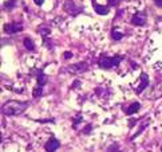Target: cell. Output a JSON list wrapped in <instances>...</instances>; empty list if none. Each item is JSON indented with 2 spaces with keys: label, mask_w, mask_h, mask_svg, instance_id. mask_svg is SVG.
<instances>
[{
  "label": "cell",
  "mask_w": 162,
  "mask_h": 152,
  "mask_svg": "<svg viewBox=\"0 0 162 152\" xmlns=\"http://www.w3.org/2000/svg\"><path fill=\"white\" fill-rule=\"evenodd\" d=\"M28 105L30 104L26 102V101H16V100L7 101L4 105L2 106V113L8 117L19 116V114H22L28 108Z\"/></svg>",
  "instance_id": "obj_1"
},
{
  "label": "cell",
  "mask_w": 162,
  "mask_h": 152,
  "mask_svg": "<svg viewBox=\"0 0 162 152\" xmlns=\"http://www.w3.org/2000/svg\"><path fill=\"white\" fill-rule=\"evenodd\" d=\"M125 59L123 55H114V57H109V55H102L98 58V66L100 69H106V70H110V69H114V67L119 66L121 62Z\"/></svg>",
  "instance_id": "obj_2"
},
{
  "label": "cell",
  "mask_w": 162,
  "mask_h": 152,
  "mask_svg": "<svg viewBox=\"0 0 162 152\" xmlns=\"http://www.w3.org/2000/svg\"><path fill=\"white\" fill-rule=\"evenodd\" d=\"M131 23H133L134 26H139L142 27L147 23V15L145 11H138L136 12L133 16H131Z\"/></svg>",
  "instance_id": "obj_3"
},
{
  "label": "cell",
  "mask_w": 162,
  "mask_h": 152,
  "mask_svg": "<svg viewBox=\"0 0 162 152\" xmlns=\"http://www.w3.org/2000/svg\"><path fill=\"white\" fill-rule=\"evenodd\" d=\"M63 8H65V11L67 13H70V15H78L83 11L82 7H78L75 4V2H72V0H66L65 4H63Z\"/></svg>",
  "instance_id": "obj_4"
},
{
  "label": "cell",
  "mask_w": 162,
  "mask_h": 152,
  "mask_svg": "<svg viewBox=\"0 0 162 152\" xmlns=\"http://www.w3.org/2000/svg\"><path fill=\"white\" fill-rule=\"evenodd\" d=\"M23 30V23L20 22H13V23H7L4 26V32L11 35V34H18Z\"/></svg>",
  "instance_id": "obj_5"
},
{
  "label": "cell",
  "mask_w": 162,
  "mask_h": 152,
  "mask_svg": "<svg viewBox=\"0 0 162 152\" xmlns=\"http://www.w3.org/2000/svg\"><path fill=\"white\" fill-rule=\"evenodd\" d=\"M59 148H60V141L58 139H55V137H51V139L44 144V150L47 152H55V151H58Z\"/></svg>",
  "instance_id": "obj_6"
},
{
  "label": "cell",
  "mask_w": 162,
  "mask_h": 152,
  "mask_svg": "<svg viewBox=\"0 0 162 152\" xmlns=\"http://www.w3.org/2000/svg\"><path fill=\"white\" fill-rule=\"evenodd\" d=\"M67 70H69L70 73H83V72H86V70H89V65H87L86 62H78V63H75V65L69 66Z\"/></svg>",
  "instance_id": "obj_7"
},
{
  "label": "cell",
  "mask_w": 162,
  "mask_h": 152,
  "mask_svg": "<svg viewBox=\"0 0 162 152\" xmlns=\"http://www.w3.org/2000/svg\"><path fill=\"white\" fill-rule=\"evenodd\" d=\"M147 86H149V76H147L146 73H141V83L138 85V87L136 89V93L141 94Z\"/></svg>",
  "instance_id": "obj_8"
},
{
  "label": "cell",
  "mask_w": 162,
  "mask_h": 152,
  "mask_svg": "<svg viewBox=\"0 0 162 152\" xmlns=\"http://www.w3.org/2000/svg\"><path fill=\"white\" fill-rule=\"evenodd\" d=\"M146 97L149 100H157V98H160V97H162V83L161 85L154 86L153 89H151V92L147 94Z\"/></svg>",
  "instance_id": "obj_9"
},
{
  "label": "cell",
  "mask_w": 162,
  "mask_h": 152,
  "mask_svg": "<svg viewBox=\"0 0 162 152\" xmlns=\"http://www.w3.org/2000/svg\"><path fill=\"white\" fill-rule=\"evenodd\" d=\"M141 109V104L138 102V101H134V102H131L129 106L125 109V113L127 114V116H131V114H136L138 113V110Z\"/></svg>",
  "instance_id": "obj_10"
},
{
  "label": "cell",
  "mask_w": 162,
  "mask_h": 152,
  "mask_svg": "<svg viewBox=\"0 0 162 152\" xmlns=\"http://www.w3.org/2000/svg\"><path fill=\"white\" fill-rule=\"evenodd\" d=\"M93 7H94V9H95V12L98 15H107V13L110 12L109 6H100V4H98V3L93 2Z\"/></svg>",
  "instance_id": "obj_11"
},
{
  "label": "cell",
  "mask_w": 162,
  "mask_h": 152,
  "mask_svg": "<svg viewBox=\"0 0 162 152\" xmlns=\"http://www.w3.org/2000/svg\"><path fill=\"white\" fill-rule=\"evenodd\" d=\"M36 81H38L39 86H44L47 82H48V77L46 76L42 70H38V76H36Z\"/></svg>",
  "instance_id": "obj_12"
},
{
  "label": "cell",
  "mask_w": 162,
  "mask_h": 152,
  "mask_svg": "<svg viewBox=\"0 0 162 152\" xmlns=\"http://www.w3.org/2000/svg\"><path fill=\"white\" fill-rule=\"evenodd\" d=\"M23 45H24V47L28 51H35V42L31 39V38H24V40H23Z\"/></svg>",
  "instance_id": "obj_13"
},
{
  "label": "cell",
  "mask_w": 162,
  "mask_h": 152,
  "mask_svg": "<svg viewBox=\"0 0 162 152\" xmlns=\"http://www.w3.org/2000/svg\"><path fill=\"white\" fill-rule=\"evenodd\" d=\"M38 31L40 32V35L43 36V39L46 40V39H47V36H48V35H50V32H51V30H50L48 27H46V26H42V27H39Z\"/></svg>",
  "instance_id": "obj_14"
},
{
  "label": "cell",
  "mask_w": 162,
  "mask_h": 152,
  "mask_svg": "<svg viewBox=\"0 0 162 152\" xmlns=\"http://www.w3.org/2000/svg\"><path fill=\"white\" fill-rule=\"evenodd\" d=\"M42 94H43V86H36L35 89H33V92H32V96H33V98H39V97H42Z\"/></svg>",
  "instance_id": "obj_15"
},
{
  "label": "cell",
  "mask_w": 162,
  "mask_h": 152,
  "mask_svg": "<svg viewBox=\"0 0 162 152\" xmlns=\"http://www.w3.org/2000/svg\"><path fill=\"white\" fill-rule=\"evenodd\" d=\"M111 38H113L114 40H121V39L123 38V34H121L119 31L113 30V31H111Z\"/></svg>",
  "instance_id": "obj_16"
},
{
  "label": "cell",
  "mask_w": 162,
  "mask_h": 152,
  "mask_svg": "<svg viewBox=\"0 0 162 152\" xmlns=\"http://www.w3.org/2000/svg\"><path fill=\"white\" fill-rule=\"evenodd\" d=\"M82 121H83V116H82L80 113H78V114H76V117L74 119V124H72V127H74V128H76L80 123H82Z\"/></svg>",
  "instance_id": "obj_17"
},
{
  "label": "cell",
  "mask_w": 162,
  "mask_h": 152,
  "mask_svg": "<svg viewBox=\"0 0 162 152\" xmlns=\"http://www.w3.org/2000/svg\"><path fill=\"white\" fill-rule=\"evenodd\" d=\"M16 4H18V0H8V2H5L4 7H5V8L12 9V8H15V7H16Z\"/></svg>",
  "instance_id": "obj_18"
},
{
  "label": "cell",
  "mask_w": 162,
  "mask_h": 152,
  "mask_svg": "<svg viewBox=\"0 0 162 152\" xmlns=\"http://www.w3.org/2000/svg\"><path fill=\"white\" fill-rule=\"evenodd\" d=\"M122 2V0H109V3H107V6L109 7H117L119 3Z\"/></svg>",
  "instance_id": "obj_19"
},
{
  "label": "cell",
  "mask_w": 162,
  "mask_h": 152,
  "mask_svg": "<svg viewBox=\"0 0 162 152\" xmlns=\"http://www.w3.org/2000/svg\"><path fill=\"white\" fill-rule=\"evenodd\" d=\"M91 129H93V125H91V124H87V125L83 128V133L89 135V133H91Z\"/></svg>",
  "instance_id": "obj_20"
},
{
  "label": "cell",
  "mask_w": 162,
  "mask_h": 152,
  "mask_svg": "<svg viewBox=\"0 0 162 152\" xmlns=\"http://www.w3.org/2000/svg\"><path fill=\"white\" fill-rule=\"evenodd\" d=\"M63 57H65V59H70V58H72V53L71 51H65L63 53Z\"/></svg>",
  "instance_id": "obj_21"
},
{
  "label": "cell",
  "mask_w": 162,
  "mask_h": 152,
  "mask_svg": "<svg viewBox=\"0 0 162 152\" xmlns=\"http://www.w3.org/2000/svg\"><path fill=\"white\" fill-rule=\"evenodd\" d=\"M114 151H118V146H117V144H113V146H110L109 150H107V152H114Z\"/></svg>",
  "instance_id": "obj_22"
},
{
  "label": "cell",
  "mask_w": 162,
  "mask_h": 152,
  "mask_svg": "<svg viewBox=\"0 0 162 152\" xmlns=\"http://www.w3.org/2000/svg\"><path fill=\"white\" fill-rule=\"evenodd\" d=\"M36 121H39V123H55V119H46V120H36Z\"/></svg>",
  "instance_id": "obj_23"
},
{
  "label": "cell",
  "mask_w": 162,
  "mask_h": 152,
  "mask_svg": "<svg viewBox=\"0 0 162 152\" xmlns=\"http://www.w3.org/2000/svg\"><path fill=\"white\" fill-rule=\"evenodd\" d=\"M154 2V4H156L157 7H161L162 8V0H153Z\"/></svg>",
  "instance_id": "obj_24"
},
{
  "label": "cell",
  "mask_w": 162,
  "mask_h": 152,
  "mask_svg": "<svg viewBox=\"0 0 162 152\" xmlns=\"http://www.w3.org/2000/svg\"><path fill=\"white\" fill-rule=\"evenodd\" d=\"M79 85H80V82H79V81H75V82L72 83V89H78L76 86H79Z\"/></svg>",
  "instance_id": "obj_25"
},
{
  "label": "cell",
  "mask_w": 162,
  "mask_h": 152,
  "mask_svg": "<svg viewBox=\"0 0 162 152\" xmlns=\"http://www.w3.org/2000/svg\"><path fill=\"white\" fill-rule=\"evenodd\" d=\"M33 2H35L36 6H42L43 3H44V0H33Z\"/></svg>",
  "instance_id": "obj_26"
},
{
  "label": "cell",
  "mask_w": 162,
  "mask_h": 152,
  "mask_svg": "<svg viewBox=\"0 0 162 152\" xmlns=\"http://www.w3.org/2000/svg\"><path fill=\"white\" fill-rule=\"evenodd\" d=\"M161 151H162V146H161Z\"/></svg>",
  "instance_id": "obj_27"
}]
</instances>
